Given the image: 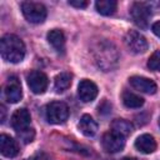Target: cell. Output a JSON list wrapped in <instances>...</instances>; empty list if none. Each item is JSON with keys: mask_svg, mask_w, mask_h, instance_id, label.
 <instances>
[{"mask_svg": "<svg viewBox=\"0 0 160 160\" xmlns=\"http://www.w3.org/2000/svg\"><path fill=\"white\" fill-rule=\"evenodd\" d=\"M92 55L98 66L104 71L112 70L119 61V52L115 45L106 40H100L95 44L92 49Z\"/></svg>", "mask_w": 160, "mask_h": 160, "instance_id": "cell-1", "label": "cell"}, {"mask_svg": "<svg viewBox=\"0 0 160 160\" xmlns=\"http://www.w3.org/2000/svg\"><path fill=\"white\" fill-rule=\"evenodd\" d=\"M0 52L4 60L18 64L25 56V45L19 36L6 34L0 40Z\"/></svg>", "mask_w": 160, "mask_h": 160, "instance_id": "cell-2", "label": "cell"}, {"mask_svg": "<svg viewBox=\"0 0 160 160\" xmlns=\"http://www.w3.org/2000/svg\"><path fill=\"white\" fill-rule=\"evenodd\" d=\"M21 11L24 18L32 24H40L46 19V8L41 2L24 1L21 4Z\"/></svg>", "mask_w": 160, "mask_h": 160, "instance_id": "cell-3", "label": "cell"}, {"mask_svg": "<svg viewBox=\"0 0 160 160\" xmlns=\"http://www.w3.org/2000/svg\"><path fill=\"white\" fill-rule=\"evenodd\" d=\"M45 116L50 124H62L69 118V108L62 101H52L48 104Z\"/></svg>", "mask_w": 160, "mask_h": 160, "instance_id": "cell-4", "label": "cell"}, {"mask_svg": "<svg viewBox=\"0 0 160 160\" xmlns=\"http://www.w3.org/2000/svg\"><path fill=\"white\" fill-rule=\"evenodd\" d=\"M101 144H102V148L106 152H110V154H115V152H119L124 149L125 146V136L114 131V130H110L108 132L104 134L102 136V140H101Z\"/></svg>", "mask_w": 160, "mask_h": 160, "instance_id": "cell-5", "label": "cell"}, {"mask_svg": "<svg viewBox=\"0 0 160 160\" xmlns=\"http://www.w3.org/2000/svg\"><path fill=\"white\" fill-rule=\"evenodd\" d=\"M130 15L134 20V22L141 28V29H146L149 26V20L151 16V11L150 8L144 4V2H134L131 9H130Z\"/></svg>", "mask_w": 160, "mask_h": 160, "instance_id": "cell-6", "label": "cell"}, {"mask_svg": "<svg viewBox=\"0 0 160 160\" xmlns=\"http://www.w3.org/2000/svg\"><path fill=\"white\" fill-rule=\"evenodd\" d=\"M125 45L132 54H142L148 50V41L138 31L131 30L125 35Z\"/></svg>", "mask_w": 160, "mask_h": 160, "instance_id": "cell-7", "label": "cell"}, {"mask_svg": "<svg viewBox=\"0 0 160 160\" xmlns=\"http://www.w3.org/2000/svg\"><path fill=\"white\" fill-rule=\"evenodd\" d=\"M30 122H31V116L26 109H18L11 116V126L19 135L31 130Z\"/></svg>", "mask_w": 160, "mask_h": 160, "instance_id": "cell-8", "label": "cell"}, {"mask_svg": "<svg viewBox=\"0 0 160 160\" xmlns=\"http://www.w3.org/2000/svg\"><path fill=\"white\" fill-rule=\"evenodd\" d=\"M4 96L5 100L10 104H16L22 98V90L20 81L16 76H10L8 79V82L4 88Z\"/></svg>", "mask_w": 160, "mask_h": 160, "instance_id": "cell-9", "label": "cell"}, {"mask_svg": "<svg viewBox=\"0 0 160 160\" xmlns=\"http://www.w3.org/2000/svg\"><path fill=\"white\" fill-rule=\"evenodd\" d=\"M28 85L34 94H44L49 85L48 76L39 70H34L28 75Z\"/></svg>", "mask_w": 160, "mask_h": 160, "instance_id": "cell-10", "label": "cell"}, {"mask_svg": "<svg viewBox=\"0 0 160 160\" xmlns=\"http://www.w3.org/2000/svg\"><path fill=\"white\" fill-rule=\"evenodd\" d=\"M78 94H79V98L81 101L90 102V101L95 100V98L98 96V86L91 80L84 79L80 81V84L78 86Z\"/></svg>", "mask_w": 160, "mask_h": 160, "instance_id": "cell-11", "label": "cell"}, {"mask_svg": "<svg viewBox=\"0 0 160 160\" xmlns=\"http://www.w3.org/2000/svg\"><path fill=\"white\" fill-rule=\"evenodd\" d=\"M129 81H130V85L135 90L145 92V94H155L158 90L156 84L151 79H148L144 76H131Z\"/></svg>", "mask_w": 160, "mask_h": 160, "instance_id": "cell-12", "label": "cell"}, {"mask_svg": "<svg viewBox=\"0 0 160 160\" xmlns=\"http://www.w3.org/2000/svg\"><path fill=\"white\" fill-rule=\"evenodd\" d=\"M0 151L6 158H14L19 154L18 142L11 136L1 134L0 135Z\"/></svg>", "mask_w": 160, "mask_h": 160, "instance_id": "cell-13", "label": "cell"}, {"mask_svg": "<svg viewBox=\"0 0 160 160\" xmlns=\"http://www.w3.org/2000/svg\"><path fill=\"white\" fill-rule=\"evenodd\" d=\"M135 148L142 154H151L156 150V141L150 134H142L135 140Z\"/></svg>", "mask_w": 160, "mask_h": 160, "instance_id": "cell-14", "label": "cell"}, {"mask_svg": "<svg viewBox=\"0 0 160 160\" xmlns=\"http://www.w3.org/2000/svg\"><path fill=\"white\" fill-rule=\"evenodd\" d=\"M48 41L58 52H62L65 50V35L61 30L59 29L50 30L48 32Z\"/></svg>", "mask_w": 160, "mask_h": 160, "instance_id": "cell-15", "label": "cell"}, {"mask_svg": "<svg viewBox=\"0 0 160 160\" xmlns=\"http://www.w3.org/2000/svg\"><path fill=\"white\" fill-rule=\"evenodd\" d=\"M79 130L85 136H94L98 131V122L90 115H82L79 121Z\"/></svg>", "mask_w": 160, "mask_h": 160, "instance_id": "cell-16", "label": "cell"}, {"mask_svg": "<svg viewBox=\"0 0 160 160\" xmlns=\"http://www.w3.org/2000/svg\"><path fill=\"white\" fill-rule=\"evenodd\" d=\"M122 102L126 108H130V109H138V108H141L144 105V99L132 92V91H129V90H125L122 92Z\"/></svg>", "mask_w": 160, "mask_h": 160, "instance_id": "cell-17", "label": "cell"}, {"mask_svg": "<svg viewBox=\"0 0 160 160\" xmlns=\"http://www.w3.org/2000/svg\"><path fill=\"white\" fill-rule=\"evenodd\" d=\"M116 6H118V2L115 0H98L95 2L96 11L105 16L112 15L116 10Z\"/></svg>", "mask_w": 160, "mask_h": 160, "instance_id": "cell-18", "label": "cell"}, {"mask_svg": "<svg viewBox=\"0 0 160 160\" xmlns=\"http://www.w3.org/2000/svg\"><path fill=\"white\" fill-rule=\"evenodd\" d=\"M71 79H72L71 74L66 72V71L60 72L59 75H56V78H55V90L58 92L66 91L71 85Z\"/></svg>", "mask_w": 160, "mask_h": 160, "instance_id": "cell-19", "label": "cell"}, {"mask_svg": "<svg viewBox=\"0 0 160 160\" xmlns=\"http://www.w3.org/2000/svg\"><path fill=\"white\" fill-rule=\"evenodd\" d=\"M111 129L124 136H128L132 131V125L125 119H115L111 124Z\"/></svg>", "mask_w": 160, "mask_h": 160, "instance_id": "cell-20", "label": "cell"}, {"mask_svg": "<svg viewBox=\"0 0 160 160\" xmlns=\"http://www.w3.org/2000/svg\"><path fill=\"white\" fill-rule=\"evenodd\" d=\"M148 66L150 70L154 71H160V51H155L148 61Z\"/></svg>", "mask_w": 160, "mask_h": 160, "instance_id": "cell-21", "label": "cell"}, {"mask_svg": "<svg viewBox=\"0 0 160 160\" xmlns=\"http://www.w3.org/2000/svg\"><path fill=\"white\" fill-rule=\"evenodd\" d=\"M69 5H71V6H74V8L84 9V8H86V6L89 5V2L85 1V0H70V1H69Z\"/></svg>", "mask_w": 160, "mask_h": 160, "instance_id": "cell-22", "label": "cell"}, {"mask_svg": "<svg viewBox=\"0 0 160 160\" xmlns=\"http://www.w3.org/2000/svg\"><path fill=\"white\" fill-rule=\"evenodd\" d=\"M151 30H152V32H154L158 38H160V21H156V22L152 25Z\"/></svg>", "mask_w": 160, "mask_h": 160, "instance_id": "cell-23", "label": "cell"}, {"mask_svg": "<svg viewBox=\"0 0 160 160\" xmlns=\"http://www.w3.org/2000/svg\"><path fill=\"white\" fill-rule=\"evenodd\" d=\"M32 160H50L49 159V156L46 155V154H44V152H40V154H38Z\"/></svg>", "mask_w": 160, "mask_h": 160, "instance_id": "cell-24", "label": "cell"}, {"mask_svg": "<svg viewBox=\"0 0 160 160\" xmlns=\"http://www.w3.org/2000/svg\"><path fill=\"white\" fill-rule=\"evenodd\" d=\"M122 160H136L135 158H124Z\"/></svg>", "mask_w": 160, "mask_h": 160, "instance_id": "cell-25", "label": "cell"}, {"mask_svg": "<svg viewBox=\"0 0 160 160\" xmlns=\"http://www.w3.org/2000/svg\"><path fill=\"white\" fill-rule=\"evenodd\" d=\"M159 126H160V120H159Z\"/></svg>", "mask_w": 160, "mask_h": 160, "instance_id": "cell-26", "label": "cell"}]
</instances>
